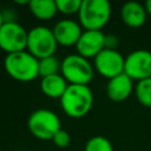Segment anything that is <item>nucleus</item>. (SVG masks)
<instances>
[{
    "label": "nucleus",
    "mask_w": 151,
    "mask_h": 151,
    "mask_svg": "<svg viewBox=\"0 0 151 151\" xmlns=\"http://www.w3.org/2000/svg\"><path fill=\"white\" fill-rule=\"evenodd\" d=\"M64 113L71 118L85 117L92 109L93 94L87 85H68L60 98Z\"/></svg>",
    "instance_id": "obj_1"
},
{
    "label": "nucleus",
    "mask_w": 151,
    "mask_h": 151,
    "mask_svg": "<svg viewBox=\"0 0 151 151\" xmlns=\"http://www.w3.org/2000/svg\"><path fill=\"white\" fill-rule=\"evenodd\" d=\"M4 65L8 76L18 81L28 83L39 77V60L27 51L7 54Z\"/></svg>",
    "instance_id": "obj_2"
},
{
    "label": "nucleus",
    "mask_w": 151,
    "mask_h": 151,
    "mask_svg": "<svg viewBox=\"0 0 151 151\" xmlns=\"http://www.w3.org/2000/svg\"><path fill=\"white\" fill-rule=\"evenodd\" d=\"M78 17L85 31H101L110 20L111 5L106 0H83Z\"/></svg>",
    "instance_id": "obj_3"
},
{
    "label": "nucleus",
    "mask_w": 151,
    "mask_h": 151,
    "mask_svg": "<svg viewBox=\"0 0 151 151\" xmlns=\"http://www.w3.org/2000/svg\"><path fill=\"white\" fill-rule=\"evenodd\" d=\"M61 76L70 85H87L93 78V67L88 59L77 54H68L61 61Z\"/></svg>",
    "instance_id": "obj_4"
},
{
    "label": "nucleus",
    "mask_w": 151,
    "mask_h": 151,
    "mask_svg": "<svg viewBox=\"0 0 151 151\" xmlns=\"http://www.w3.org/2000/svg\"><path fill=\"white\" fill-rule=\"evenodd\" d=\"M29 132L38 139L50 140L61 129L59 117L51 110L39 109L33 111L27 120Z\"/></svg>",
    "instance_id": "obj_5"
},
{
    "label": "nucleus",
    "mask_w": 151,
    "mask_h": 151,
    "mask_svg": "<svg viewBox=\"0 0 151 151\" xmlns=\"http://www.w3.org/2000/svg\"><path fill=\"white\" fill-rule=\"evenodd\" d=\"M58 42L54 38L53 31L45 26H37L28 32L27 35V52H29L38 60L54 55Z\"/></svg>",
    "instance_id": "obj_6"
},
{
    "label": "nucleus",
    "mask_w": 151,
    "mask_h": 151,
    "mask_svg": "<svg viewBox=\"0 0 151 151\" xmlns=\"http://www.w3.org/2000/svg\"><path fill=\"white\" fill-rule=\"evenodd\" d=\"M28 32L15 21H6L0 28V48L7 54L25 51Z\"/></svg>",
    "instance_id": "obj_7"
},
{
    "label": "nucleus",
    "mask_w": 151,
    "mask_h": 151,
    "mask_svg": "<svg viewBox=\"0 0 151 151\" xmlns=\"http://www.w3.org/2000/svg\"><path fill=\"white\" fill-rule=\"evenodd\" d=\"M124 73L132 80H144L151 78V52L137 50L125 58Z\"/></svg>",
    "instance_id": "obj_8"
},
{
    "label": "nucleus",
    "mask_w": 151,
    "mask_h": 151,
    "mask_svg": "<svg viewBox=\"0 0 151 151\" xmlns=\"http://www.w3.org/2000/svg\"><path fill=\"white\" fill-rule=\"evenodd\" d=\"M93 63L97 72L109 80L124 73L125 58L117 50L104 48L94 58Z\"/></svg>",
    "instance_id": "obj_9"
},
{
    "label": "nucleus",
    "mask_w": 151,
    "mask_h": 151,
    "mask_svg": "<svg viewBox=\"0 0 151 151\" xmlns=\"http://www.w3.org/2000/svg\"><path fill=\"white\" fill-rule=\"evenodd\" d=\"M79 55L96 58L105 48V34L101 31H84L76 45Z\"/></svg>",
    "instance_id": "obj_10"
},
{
    "label": "nucleus",
    "mask_w": 151,
    "mask_h": 151,
    "mask_svg": "<svg viewBox=\"0 0 151 151\" xmlns=\"http://www.w3.org/2000/svg\"><path fill=\"white\" fill-rule=\"evenodd\" d=\"M52 31L58 45H61V46L77 45L83 33L81 26L71 19H64L58 21L52 28Z\"/></svg>",
    "instance_id": "obj_11"
},
{
    "label": "nucleus",
    "mask_w": 151,
    "mask_h": 151,
    "mask_svg": "<svg viewBox=\"0 0 151 151\" xmlns=\"http://www.w3.org/2000/svg\"><path fill=\"white\" fill-rule=\"evenodd\" d=\"M132 79L125 73H122L109 80L106 86V94L113 101H123L127 99L132 92Z\"/></svg>",
    "instance_id": "obj_12"
},
{
    "label": "nucleus",
    "mask_w": 151,
    "mask_h": 151,
    "mask_svg": "<svg viewBox=\"0 0 151 151\" xmlns=\"http://www.w3.org/2000/svg\"><path fill=\"white\" fill-rule=\"evenodd\" d=\"M120 15H122L123 22L126 26L131 28H138L145 24L147 13L145 7L139 2L129 1L123 5Z\"/></svg>",
    "instance_id": "obj_13"
},
{
    "label": "nucleus",
    "mask_w": 151,
    "mask_h": 151,
    "mask_svg": "<svg viewBox=\"0 0 151 151\" xmlns=\"http://www.w3.org/2000/svg\"><path fill=\"white\" fill-rule=\"evenodd\" d=\"M67 87H68L67 81L61 74H54L42 78L40 83V88L42 93L52 99H58V98L60 99L64 96Z\"/></svg>",
    "instance_id": "obj_14"
},
{
    "label": "nucleus",
    "mask_w": 151,
    "mask_h": 151,
    "mask_svg": "<svg viewBox=\"0 0 151 151\" xmlns=\"http://www.w3.org/2000/svg\"><path fill=\"white\" fill-rule=\"evenodd\" d=\"M29 12L39 20H50L58 12L54 0H29Z\"/></svg>",
    "instance_id": "obj_15"
},
{
    "label": "nucleus",
    "mask_w": 151,
    "mask_h": 151,
    "mask_svg": "<svg viewBox=\"0 0 151 151\" xmlns=\"http://www.w3.org/2000/svg\"><path fill=\"white\" fill-rule=\"evenodd\" d=\"M60 67H61V63L54 55L40 59L39 60V77H41L42 79L50 76L59 74Z\"/></svg>",
    "instance_id": "obj_16"
},
{
    "label": "nucleus",
    "mask_w": 151,
    "mask_h": 151,
    "mask_svg": "<svg viewBox=\"0 0 151 151\" xmlns=\"http://www.w3.org/2000/svg\"><path fill=\"white\" fill-rule=\"evenodd\" d=\"M136 97L143 106L151 109V78L138 81L136 86Z\"/></svg>",
    "instance_id": "obj_17"
},
{
    "label": "nucleus",
    "mask_w": 151,
    "mask_h": 151,
    "mask_svg": "<svg viewBox=\"0 0 151 151\" xmlns=\"http://www.w3.org/2000/svg\"><path fill=\"white\" fill-rule=\"evenodd\" d=\"M84 151H113V146L107 138L96 136L87 140Z\"/></svg>",
    "instance_id": "obj_18"
},
{
    "label": "nucleus",
    "mask_w": 151,
    "mask_h": 151,
    "mask_svg": "<svg viewBox=\"0 0 151 151\" xmlns=\"http://www.w3.org/2000/svg\"><path fill=\"white\" fill-rule=\"evenodd\" d=\"M83 0H57V8L58 12L63 13V14H74L78 13L80 9Z\"/></svg>",
    "instance_id": "obj_19"
},
{
    "label": "nucleus",
    "mask_w": 151,
    "mask_h": 151,
    "mask_svg": "<svg viewBox=\"0 0 151 151\" xmlns=\"http://www.w3.org/2000/svg\"><path fill=\"white\" fill-rule=\"evenodd\" d=\"M52 140H53V143H54L58 147H66V146H68L70 143H71V137H70V134H68L67 131L60 129V130L54 134V137L52 138Z\"/></svg>",
    "instance_id": "obj_20"
},
{
    "label": "nucleus",
    "mask_w": 151,
    "mask_h": 151,
    "mask_svg": "<svg viewBox=\"0 0 151 151\" xmlns=\"http://www.w3.org/2000/svg\"><path fill=\"white\" fill-rule=\"evenodd\" d=\"M118 45V39L117 37L112 35V34H109V35H105V48H109V50H116V46Z\"/></svg>",
    "instance_id": "obj_21"
},
{
    "label": "nucleus",
    "mask_w": 151,
    "mask_h": 151,
    "mask_svg": "<svg viewBox=\"0 0 151 151\" xmlns=\"http://www.w3.org/2000/svg\"><path fill=\"white\" fill-rule=\"evenodd\" d=\"M144 7H145V9H146V13L151 17V0H147V1L145 2Z\"/></svg>",
    "instance_id": "obj_22"
},
{
    "label": "nucleus",
    "mask_w": 151,
    "mask_h": 151,
    "mask_svg": "<svg viewBox=\"0 0 151 151\" xmlns=\"http://www.w3.org/2000/svg\"><path fill=\"white\" fill-rule=\"evenodd\" d=\"M6 22V19H5V15L2 14V12L0 11V28L2 27V25Z\"/></svg>",
    "instance_id": "obj_23"
},
{
    "label": "nucleus",
    "mask_w": 151,
    "mask_h": 151,
    "mask_svg": "<svg viewBox=\"0 0 151 151\" xmlns=\"http://www.w3.org/2000/svg\"><path fill=\"white\" fill-rule=\"evenodd\" d=\"M15 151H28V150H15Z\"/></svg>",
    "instance_id": "obj_24"
}]
</instances>
